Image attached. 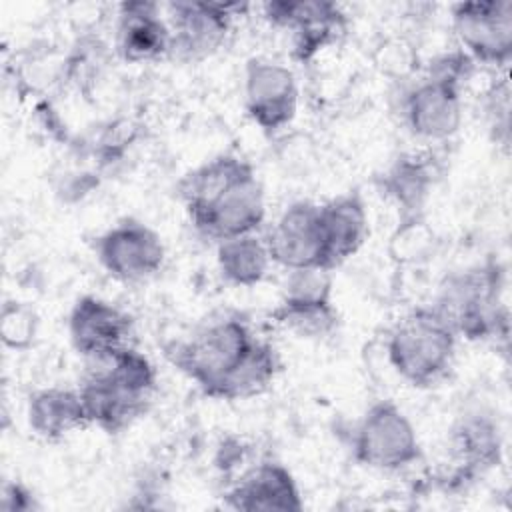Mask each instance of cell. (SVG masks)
I'll return each mask as SVG.
<instances>
[{
	"label": "cell",
	"instance_id": "cell-1",
	"mask_svg": "<svg viewBox=\"0 0 512 512\" xmlns=\"http://www.w3.org/2000/svg\"><path fill=\"white\" fill-rule=\"evenodd\" d=\"M178 196L194 230L212 242L256 234L266 220V196L254 166L220 154L178 182Z\"/></svg>",
	"mask_w": 512,
	"mask_h": 512
},
{
	"label": "cell",
	"instance_id": "cell-2",
	"mask_svg": "<svg viewBox=\"0 0 512 512\" xmlns=\"http://www.w3.org/2000/svg\"><path fill=\"white\" fill-rule=\"evenodd\" d=\"M78 386L90 426L108 434L130 428L150 406L156 392V368L134 346L96 362Z\"/></svg>",
	"mask_w": 512,
	"mask_h": 512
},
{
	"label": "cell",
	"instance_id": "cell-3",
	"mask_svg": "<svg viewBox=\"0 0 512 512\" xmlns=\"http://www.w3.org/2000/svg\"><path fill=\"white\" fill-rule=\"evenodd\" d=\"M260 338L238 316H222L202 324L190 338L164 346L166 358L206 396L220 400L234 370Z\"/></svg>",
	"mask_w": 512,
	"mask_h": 512
},
{
	"label": "cell",
	"instance_id": "cell-4",
	"mask_svg": "<svg viewBox=\"0 0 512 512\" xmlns=\"http://www.w3.org/2000/svg\"><path fill=\"white\" fill-rule=\"evenodd\" d=\"M504 274L496 262L478 264L444 278L432 308L458 338L506 336L508 310L502 302Z\"/></svg>",
	"mask_w": 512,
	"mask_h": 512
},
{
	"label": "cell",
	"instance_id": "cell-5",
	"mask_svg": "<svg viewBox=\"0 0 512 512\" xmlns=\"http://www.w3.org/2000/svg\"><path fill=\"white\" fill-rule=\"evenodd\" d=\"M458 336L432 306L402 316L386 338L390 368L414 388L440 384L454 366Z\"/></svg>",
	"mask_w": 512,
	"mask_h": 512
},
{
	"label": "cell",
	"instance_id": "cell-6",
	"mask_svg": "<svg viewBox=\"0 0 512 512\" xmlns=\"http://www.w3.org/2000/svg\"><path fill=\"white\" fill-rule=\"evenodd\" d=\"M352 454L366 468L400 472L422 458V446L408 414L392 400H376L354 426Z\"/></svg>",
	"mask_w": 512,
	"mask_h": 512
},
{
	"label": "cell",
	"instance_id": "cell-7",
	"mask_svg": "<svg viewBox=\"0 0 512 512\" xmlns=\"http://www.w3.org/2000/svg\"><path fill=\"white\" fill-rule=\"evenodd\" d=\"M102 270L118 282H144L158 274L166 260L160 234L148 224L126 218L104 230L94 242Z\"/></svg>",
	"mask_w": 512,
	"mask_h": 512
},
{
	"label": "cell",
	"instance_id": "cell-8",
	"mask_svg": "<svg viewBox=\"0 0 512 512\" xmlns=\"http://www.w3.org/2000/svg\"><path fill=\"white\" fill-rule=\"evenodd\" d=\"M452 30L458 48L474 60L506 68L512 58V2L476 0L452 6Z\"/></svg>",
	"mask_w": 512,
	"mask_h": 512
},
{
	"label": "cell",
	"instance_id": "cell-9",
	"mask_svg": "<svg viewBox=\"0 0 512 512\" xmlns=\"http://www.w3.org/2000/svg\"><path fill=\"white\" fill-rule=\"evenodd\" d=\"M300 88L296 74L282 62L250 58L244 66V108L264 132L286 128L298 112Z\"/></svg>",
	"mask_w": 512,
	"mask_h": 512
},
{
	"label": "cell",
	"instance_id": "cell-10",
	"mask_svg": "<svg viewBox=\"0 0 512 512\" xmlns=\"http://www.w3.org/2000/svg\"><path fill=\"white\" fill-rule=\"evenodd\" d=\"M238 8V4L220 2H170L166 6L170 28L168 56L180 62L210 58L226 42L234 10Z\"/></svg>",
	"mask_w": 512,
	"mask_h": 512
},
{
	"label": "cell",
	"instance_id": "cell-11",
	"mask_svg": "<svg viewBox=\"0 0 512 512\" xmlns=\"http://www.w3.org/2000/svg\"><path fill=\"white\" fill-rule=\"evenodd\" d=\"M132 332V318L100 296L84 294L70 308L68 336L72 348L90 362H102L132 346Z\"/></svg>",
	"mask_w": 512,
	"mask_h": 512
},
{
	"label": "cell",
	"instance_id": "cell-12",
	"mask_svg": "<svg viewBox=\"0 0 512 512\" xmlns=\"http://www.w3.org/2000/svg\"><path fill=\"white\" fill-rule=\"evenodd\" d=\"M272 264L292 270L326 268L320 204L296 200L288 204L266 234ZM332 272V270H330Z\"/></svg>",
	"mask_w": 512,
	"mask_h": 512
},
{
	"label": "cell",
	"instance_id": "cell-13",
	"mask_svg": "<svg viewBox=\"0 0 512 512\" xmlns=\"http://www.w3.org/2000/svg\"><path fill=\"white\" fill-rule=\"evenodd\" d=\"M462 88L434 74L418 80L402 100L408 130L428 142L452 138L462 124Z\"/></svg>",
	"mask_w": 512,
	"mask_h": 512
},
{
	"label": "cell",
	"instance_id": "cell-14",
	"mask_svg": "<svg viewBox=\"0 0 512 512\" xmlns=\"http://www.w3.org/2000/svg\"><path fill=\"white\" fill-rule=\"evenodd\" d=\"M264 18L294 34V56L300 62L312 60L322 48L336 42L344 32L346 18L338 4L320 0H282L262 6Z\"/></svg>",
	"mask_w": 512,
	"mask_h": 512
},
{
	"label": "cell",
	"instance_id": "cell-15",
	"mask_svg": "<svg viewBox=\"0 0 512 512\" xmlns=\"http://www.w3.org/2000/svg\"><path fill=\"white\" fill-rule=\"evenodd\" d=\"M226 502L230 508L246 512H300L304 508L302 494L292 472L274 460H264L248 468L226 492Z\"/></svg>",
	"mask_w": 512,
	"mask_h": 512
},
{
	"label": "cell",
	"instance_id": "cell-16",
	"mask_svg": "<svg viewBox=\"0 0 512 512\" xmlns=\"http://www.w3.org/2000/svg\"><path fill=\"white\" fill-rule=\"evenodd\" d=\"M326 268L334 270L352 258L368 240L370 218L358 192H346L320 204Z\"/></svg>",
	"mask_w": 512,
	"mask_h": 512
},
{
	"label": "cell",
	"instance_id": "cell-17",
	"mask_svg": "<svg viewBox=\"0 0 512 512\" xmlns=\"http://www.w3.org/2000/svg\"><path fill=\"white\" fill-rule=\"evenodd\" d=\"M116 52L128 64L154 62L170 52V28L154 2L120 4Z\"/></svg>",
	"mask_w": 512,
	"mask_h": 512
},
{
	"label": "cell",
	"instance_id": "cell-18",
	"mask_svg": "<svg viewBox=\"0 0 512 512\" xmlns=\"http://www.w3.org/2000/svg\"><path fill=\"white\" fill-rule=\"evenodd\" d=\"M450 452L456 474L474 478L502 460V432L498 420L486 412L464 414L450 430Z\"/></svg>",
	"mask_w": 512,
	"mask_h": 512
},
{
	"label": "cell",
	"instance_id": "cell-19",
	"mask_svg": "<svg viewBox=\"0 0 512 512\" xmlns=\"http://www.w3.org/2000/svg\"><path fill=\"white\" fill-rule=\"evenodd\" d=\"M26 420L30 430L46 442H58L90 426L78 388L62 386H50L30 394Z\"/></svg>",
	"mask_w": 512,
	"mask_h": 512
},
{
	"label": "cell",
	"instance_id": "cell-20",
	"mask_svg": "<svg viewBox=\"0 0 512 512\" xmlns=\"http://www.w3.org/2000/svg\"><path fill=\"white\" fill-rule=\"evenodd\" d=\"M434 182L436 168L432 158L402 154L380 176V190L396 204L400 216H414L424 214Z\"/></svg>",
	"mask_w": 512,
	"mask_h": 512
},
{
	"label": "cell",
	"instance_id": "cell-21",
	"mask_svg": "<svg viewBox=\"0 0 512 512\" xmlns=\"http://www.w3.org/2000/svg\"><path fill=\"white\" fill-rule=\"evenodd\" d=\"M216 264L228 284L252 288L266 278L272 258L264 238L258 234H246L218 242Z\"/></svg>",
	"mask_w": 512,
	"mask_h": 512
},
{
	"label": "cell",
	"instance_id": "cell-22",
	"mask_svg": "<svg viewBox=\"0 0 512 512\" xmlns=\"http://www.w3.org/2000/svg\"><path fill=\"white\" fill-rule=\"evenodd\" d=\"M272 320L284 330L306 340H324L338 328L334 300H288L282 298L272 310Z\"/></svg>",
	"mask_w": 512,
	"mask_h": 512
},
{
	"label": "cell",
	"instance_id": "cell-23",
	"mask_svg": "<svg viewBox=\"0 0 512 512\" xmlns=\"http://www.w3.org/2000/svg\"><path fill=\"white\" fill-rule=\"evenodd\" d=\"M280 372V358L272 344L258 340L244 362L226 382L220 400H248L266 392Z\"/></svg>",
	"mask_w": 512,
	"mask_h": 512
},
{
	"label": "cell",
	"instance_id": "cell-24",
	"mask_svg": "<svg viewBox=\"0 0 512 512\" xmlns=\"http://www.w3.org/2000/svg\"><path fill=\"white\" fill-rule=\"evenodd\" d=\"M436 242V232L424 214L400 216L388 238V254L398 264H422L434 254Z\"/></svg>",
	"mask_w": 512,
	"mask_h": 512
},
{
	"label": "cell",
	"instance_id": "cell-25",
	"mask_svg": "<svg viewBox=\"0 0 512 512\" xmlns=\"http://www.w3.org/2000/svg\"><path fill=\"white\" fill-rule=\"evenodd\" d=\"M38 334L36 312L18 300H6L0 312V338L10 350H28Z\"/></svg>",
	"mask_w": 512,
	"mask_h": 512
},
{
	"label": "cell",
	"instance_id": "cell-26",
	"mask_svg": "<svg viewBox=\"0 0 512 512\" xmlns=\"http://www.w3.org/2000/svg\"><path fill=\"white\" fill-rule=\"evenodd\" d=\"M38 508L34 494L20 482L6 484L2 490V510L8 512H28Z\"/></svg>",
	"mask_w": 512,
	"mask_h": 512
}]
</instances>
